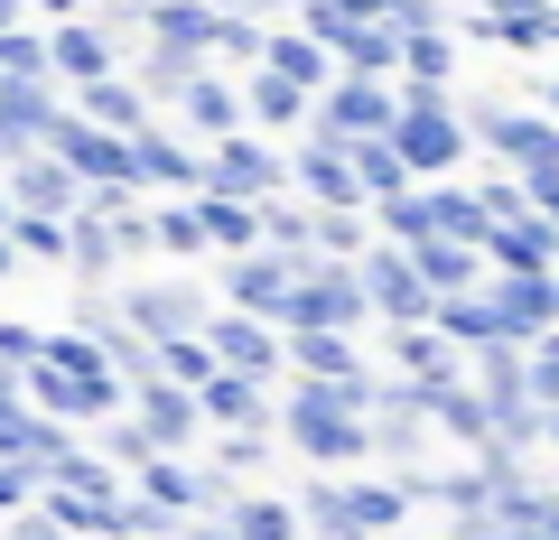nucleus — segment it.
<instances>
[{
    "instance_id": "b1692460",
    "label": "nucleus",
    "mask_w": 559,
    "mask_h": 540,
    "mask_svg": "<svg viewBox=\"0 0 559 540\" xmlns=\"http://www.w3.org/2000/svg\"><path fill=\"white\" fill-rule=\"evenodd\" d=\"M457 65H466L457 28H419V38H401V75L392 84H439V94H457Z\"/></svg>"
},
{
    "instance_id": "37998d69",
    "label": "nucleus",
    "mask_w": 559,
    "mask_h": 540,
    "mask_svg": "<svg viewBox=\"0 0 559 540\" xmlns=\"http://www.w3.org/2000/svg\"><path fill=\"white\" fill-rule=\"evenodd\" d=\"M205 10H215V20H261V28L289 20V0H205Z\"/></svg>"
},
{
    "instance_id": "ea45409f",
    "label": "nucleus",
    "mask_w": 559,
    "mask_h": 540,
    "mask_svg": "<svg viewBox=\"0 0 559 540\" xmlns=\"http://www.w3.org/2000/svg\"><path fill=\"white\" fill-rule=\"evenodd\" d=\"M522 400H559V355L550 345H522Z\"/></svg>"
},
{
    "instance_id": "5701e85b",
    "label": "nucleus",
    "mask_w": 559,
    "mask_h": 540,
    "mask_svg": "<svg viewBox=\"0 0 559 540\" xmlns=\"http://www.w3.org/2000/svg\"><path fill=\"white\" fill-rule=\"evenodd\" d=\"M326 65H336V75H364V84H392L401 75V38L392 28H336V38H326Z\"/></svg>"
},
{
    "instance_id": "39448f33",
    "label": "nucleus",
    "mask_w": 559,
    "mask_h": 540,
    "mask_svg": "<svg viewBox=\"0 0 559 540\" xmlns=\"http://www.w3.org/2000/svg\"><path fill=\"white\" fill-rule=\"evenodd\" d=\"M308 141H382L392 131V84H364V75H326V94H308V121H299Z\"/></svg>"
},
{
    "instance_id": "6ab92c4d",
    "label": "nucleus",
    "mask_w": 559,
    "mask_h": 540,
    "mask_svg": "<svg viewBox=\"0 0 559 540\" xmlns=\"http://www.w3.org/2000/svg\"><path fill=\"white\" fill-rule=\"evenodd\" d=\"M252 75H280V84H299V94H326V47L308 38V28H289V20H271L261 28V57H252Z\"/></svg>"
},
{
    "instance_id": "f704fd0d",
    "label": "nucleus",
    "mask_w": 559,
    "mask_h": 540,
    "mask_svg": "<svg viewBox=\"0 0 559 540\" xmlns=\"http://www.w3.org/2000/svg\"><path fill=\"white\" fill-rule=\"evenodd\" d=\"M0 242H10V261H66V224H38V215H10Z\"/></svg>"
},
{
    "instance_id": "c85d7f7f",
    "label": "nucleus",
    "mask_w": 559,
    "mask_h": 540,
    "mask_svg": "<svg viewBox=\"0 0 559 540\" xmlns=\"http://www.w3.org/2000/svg\"><path fill=\"white\" fill-rule=\"evenodd\" d=\"M197 429V400L178 382H140V439H187Z\"/></svg>"
},
{
    "instance_id": "473e14b6",
    "label": "nucleus",
    "mask_w": 559,
    "mask_h": 540,
    "mask_svg": "<svg viewBox=\"0 0 559 540\" xmlns=\"http://www.w3.org/2000/svg\"><path fill=\"white\" fill-rule=\"evenodd\" d=\"M289 355H299L308 382H364V373H355V345H345V336H289Z\"/></svg>"
},
{
    "instance_id": "2f4dec72",
    "label": "nucleus",
    "mask_w": 559,
    "mask_h": 540,
    "mask_svg": "<svg viewBox=\"0 0 559 540\" xmlns=\"http://www.w3.org/2000/svg\"><path fill=\"white\" fill-rule=\"evenodd\" d=\"M0 84H47V38H38V20L0 28Z\"/></svg>"
},
{
    "instance_id": "7ed1b4c3",
    "label": "nucleus",
    "mask_w": 559,
    "mask_h": 540,
    "mask_svg": "<svg viewBox=\"0 0 559 540\" xmlns=\"http://www.w3.org/2000/svg\"><path fill=\"white\" fill-rule=\"evenodd\" d=\"M289 336H345L364 326V289H355V261H299L289 280V308H280Z\"/></svg>"
},
{
    "instance_id": "f257e3e1",
    "label": "nucleus",
    "mask_w": 559,
    "mask_h": 540,
    "mask_svg": "<svg viewBox=\"0 0 559 540\" xmlns=\"http://www.w3.org/2000/svg\"><path fill=\"white\" fill-rule=\"evenodd\" d=\"M457 121H466V149H485L503 178L559 159V121L540 112V103H457Z\"/></svg>"
},
{
    "instance_id": "6e6552de",
    "label": "nucleus",
    "mask_w": 559,
    "mask_h": 540,
    "mask_svg": "<svg viewBox=\"0 0 559 540\" xmlns=\"http://www.w3.org/2000/svg\"><path fill=\"white\" fill-rule=\"evenodd\" d=\"M280 196H299L308 215H355V205H364V196H355V168H345V149H336V141H308V131L280 149Z\"/></svg>"
},
{
    "instance_id": "9b49d317",
    "label": "nucleus",
    "mask_w": 559,
    "mask_h": 540,
    "mask_svg": "<svg viewBox=\"0 0 559 540\" xmlns=\"http://www.w3.org/2000/svg\"><path fill=\"white\" fill-rule=\"evenodd\" d=\"M289 280H299V261H289V252H234V261H224V317H261L280 336Z\"/></svg>"
},
{
    "instance_id": "f03ea898",
    "label": "nucleus",
    "mask_w": 559,
    "mask_h": 540,
    "mask_svg": "<svg viewBox=\"0 0 559 540\" xmlns=\"http://www.w3.org/2000/svg\"><path fill=\"white\" fill-rule=\"evenodd\" d=\"M382 141H392V159H401V178H411V187L466 178V159H476V149H466L457 103H448V112H392V131H382Z\"/></svg>"
},
{
    "instance_id": "4c0bfd02",
    "label": "nucleus",
    "mask_w": 559,
    "mask_h": 540,
    "mask_svg": "<svg viewBox=\"0 0 559 540\" xmlns=\"http://www.w3.org/2000/svg\"><path fill=\"white\" fill-rule=\"evenodd\" d=\"M197 392H205V410H215V420H252V410H261V382H242V373H205Z\"/></svg>"
},
{
    "instance_id": "393cba45",
    "label": "nucleus",
    "mask_w": 559,
    "mask_h": 540,
    "mask_svg": "<svg viewBox=\"0 0 559 540\" xmlns=\"http://www.w3.org/2000/svg\"><path fill=\"white\" fill-rule=\"evenodd\" d=\"M419 215H429V242H466V252L485 242V215H476V196H466V178L419 187Z\"/></svg>"
},
{
    "instance_id": "f3484780",
    "label": "nucleus",
    "mask_w": 559,
    "mask_h": 540,
    "mask_svg": "<svg viewBox=\"0 0 559 540\" xmlns=\"http://www.w3.org/2000/svg\"><path fill=\"white\" fill-rule=\"evenodd\" d=\"M197 345H205V363H215V373H242V382H261V373L280 363V336H271L261 317H205Z\"/></svg>"
},
{
    "instance_id": "9d476101",
    "label": "nucleus",
    "mask_w": 559,
    "mask_h": 540,
    "mask_svg": "<svg viewBox=\"0 0 559 540\" xmlns=\"http://www.w3.org/2000/svg\"><path fill=\"white\" fill-rule=\"evenodd\" d=\"M476 299H485V317H495V336H503V345H550V317H559V280H550V271L485 280Z\"/></svg>"
},
{
    "instance_id": "a19ab883",
    "label": "nucleus",
    "mask_w": 559,
    "mask_h": 540,
    "mask_svg": "<svg viewBox=\"0 0 559 540\" xmlns=\"http://www.w3.org/2000/svg\"><path fill=\"white\" fill-rule=\"evenodd\" d=\"M159 373H168V382H205L215 363H205V345H197V336H178V345H159Z\"/></svg>"
},
{
    "instance_id": "423d86ee",
    "label": "nucleus",
    "mask_w": 559,
    "mask_h": 540,
    "mask_svg": "<svg viewBox=\"0 0 559 540\" xmlns=\"http://www.w3.org/2000/svg\"><path fill=\"white\" fill-rule=\"evenodd\" d=\"M38 149L84 187V196H131V141H112V131H94V121L57 112V131H47Z\"/></svg>"
},
{
    "instance_id": "bb28decb",
    "label": "nucleus",
    "mask_w": 559,
    "mask_h": 540,
    "mask_svg": "<svg viewBox=\"0 0 559 540\" xmlns=\"http://www.w3.org/2000/svg\"><path fill=\"white\" fill-rule=\"evenodd\" d=\"M392 363H401V373H419V392L457 382V345H448L439 326H392Z\"/></svg>"
},
{
    "instance_id": "4468645a",
    "label": "nucleus",
    "mask_w": 559,
    "mask_h": 540,
    "mask_svg": "<svg viewBox=\"0 0 559 540\" xmlns=\"http://www.w3.org/2000/svg\"><path fill=\"white\" fill-rule=\"evenodd\" d=\"M38 38H47V84H57V94H84V84L121 75V47L103 38L94 20H47Z\"/></svg>"
},
{
    "instance_id": "a878e982",
    "label": "nucleus",
    "mask_w": 559,
    "mask_h": 540,
    "mask_svg": "<svg viewBox=\"0 0 559 540\" xmlns=\"http://www.w3.org/2000/svg\"><path fill=\"white\" fill-rule=\"evenodd\" d=\"M197 242H205L215 261L261 252V205H215V196H197Z\"/></svg>"
},
{
    "instance_id": "a211bd4d",
    "label": "nucleus",
    "mask_w": 559,
    "mask_h": 540,
    "mask_svg": "<svg viewBox=\"0 0 559 540\" xmlns=\"http://www.w3.org/2000/svg\"><path fill=\"white\" fill-rule=\"evenodd\" d=\"M140 47L205 65V57H215V10H205V0H150V20H140Z\"/></svg>"
},
{
    "instance_id": "c03bdc74",
    "label": "nucleus",
    "mask_w": 559,
    "mask_h": 540,
    "mask_svg": "<svg viewBox=\"0 0 559 540\" xmlns=\"http://www.w3.org/2000/svg\"><path fill=\"white\" fill-rule=\"evenodd\" d=\"M0 439H28V410H20V382L0 373Z\"/></svg>"
},
{
    "instance_id": "4be33fe9",
    "label": "nucleus",
    "mask_w": 559,
    "mask_h": 540,
    "mask_svg": "<svg viewBox=\"0 0 559 540\" xmlns=\"http://www.w3.org/2000/svg\"><path fill=\"white\" fill-rule=\"evenodd\" d=\"M66 112H75V121H94V131H112V141H140V131L159 121V112H150V103H140V94H131V84H121V75L84 84V94L66 103Z\"/></svg>"
},
{
    "instance_id": "f8f14e48",
    "label": "nucleus",
    "mask_w": 559,
    "mask_h": 540,
    "mask_svg": "<svg viewBox=\"0 0 559 540\" xmlns=\"http://www.w3.org/2000/svg\"><path fill=\"white\" fill-rule=\"evenodd\" d=\"M197 168H205V149L178 141L168 121H150V131L131 141V196H178V205H197Z\"/></svg>"
},
{
    "instance_id": "e433bc0d",
    "label": "nucleus",
    "mask_w": 559,
    "mask_h": 540,
    "mask_svg": "<svg viewBox=\"0 0 559 540\" xmlns=\"http://www.w3.org/2000/svg\"><path fill=\"white\" fill-rule=\"evenodd\" d=\"M84 20H94L103 38L131 57V47H140V20H150V0H84Z\"/></svg>"
},
{
    "instance_id": "20e7f679",
    "label": "nucleus",
    "mask_w": 559,
    "mask_h": 540,
    "mask_svg": "<svg viewBox=\"0 0 559 540\" xmlns=\"http://www.w3.org/2000/svg\"><path fill=\"white\" fill-rule=\"evenodd\" d=\"M121 336H140V345H178V336H197V326H205V289L197 280H178V271H159V280H131V289H121Z\"/></svg>"
},
{
    "instance_id": "7c9ffc66",
    "label": "nucleus",
    "mask_w": 559,
    "mask_h": 540,
    "mask_svg": "<svg viewBox=\"0 0 559 540\" xmlns=\"http://www.w3.org/2000/svg\"><path fill=\"white\" fill-rule=\"evenodd\" d=\"M150 252H159V261H197L205 252V242H197V205H178V196L150 205Z\"/></svg>"
},
{
    "instance_id": "79ce46f5",
    "label": "nucleus",
    "mask_w": 559,
    "mask_h": 540,
    "mask_svg": "<svg viewBox=\"0 0 559 540\" xmlns=\"http://www.w3.org/2000/svg\"><path fill=\"white\" fill-rule=\"evenodd\" d=\"M38 336H47V326H28V317H0V363H28V355H38Z\"/></svg>"
},
{
    "instance_id": "0eeeda50",
    "label": "nucleus",
    "mask_w": 559,
    "mask_h": 540,
    "mask_svg": "<svg viewBox=\"0 0 559 540\" xmlns=\"http://www.w3.org/2000/svg\"><path fill=\"white\" fill-rule=\"evenodd\" d=\"M197 196H215V205H271L280 196V149L252 141V131L215 141V149H205V168H197Z\"/></svg>"
},
{
    "instance_id": "2eb2a0df",
    "label": "nucleus",
    "mask_w": 559,
    "mask_h": 540,
    "mask_svg": "<svg viewBox=\"0 0 559 540\" xmlns=\"http://www.w3.org/2000/svg\"><path fill=\"white\" fill-rule=\"evenodd\" d=\"M0 205H10V215H38V224H66L84 205V187L66 178L57 159H47V149H28V159H10L0 168Z\"/></svg>"
},
{
    "instance_id": "ddd939ff",
    "label": "nucleus",
    "mask_w": 559,
    "mask_h": 540,
    "mask_svg": "<svg viewBox=\"0 0 559 540\" xmlns=\"http://www.w3.org/2000/svg\"><path fill=\"white\" fill-rule=\"evenodd\" d=\"M168 131H178V141H197V149L234 141V131H242V84L215 75V65H197V75H187V94L168 103Z\"/></svg>"
},
{
    "instance_id": "72a5a7b5",
    "label": "nucleus",
    "mask_w": 559,
    "mask_h": 540,
    "mask_svg": "<svg viewBox=\"0 0 559 540\" xmlns=\"http://www.w3.org/2000/svg\"><path fill=\"white\" fill-rule=\"evenodd\" d=\"M364 242H373L364 233V205L355 215H308V261H355Z\"/></svg>"
},
{
    "instance_id": "58836bf2",
    "label": "nucleus",
    "mask_w": 559,
    "mask_h": 540,
    "mask_svg": "<svg viewBox=\"0 0 559 540\" xmlns=\"http://www.w3.org/2000/svg\"><path fill=\"white\" fill-rule=\"evenodd\" d=\"M466 196H476L485 233H495V224H513V215H522V196H513V178H503V168H485V178H466Z\"/></svg>"
},
{
    "instance_id": "c756f323",
    "label": "nucleus",
    "mask_w": 559,
    "mask_h": 540,
    "mask_svg": "<svg viewBox=\"0 0 559 540\" xmlns=\"http://www.w3.org/2000/svg\"><path fill=\"white\" fill-rule=\"evenodd\" d=\"M345 168H355V196L364 205H382V196L411 187V178H401V159H392V141H355V149H345Z\"/></svg>"
},
{
    "instance_id": "412c9836",
    "label": "nucleus",
    "mask_w": 559,
    "mask_h": 540,
    "mask_svg": "<svg viewBox=\"0 0 559 540\" xmlns=\"http://www.w3.org/2000/svg\"><path fill=\"white\" fill-rule=\"evenodd\" d=\"M411 280L429 289V308L439 299H466V289H485V271H476V252H466V242H411Z\"/></svg>"
},
{
    "instance_id": "c9c22d12",
    "label": "nucleus",
    "mask_w": 559,
    "mask_h": 540,
    "mask_svg": "<svg viewBox=\"0 0 559 540\" xmlns=\"http://www.w3.org/2000/svg\"><path fill=\"white\" fill-rule=\"evenodd\" d=\"M252 57H261V20H215V75H252Z\"/></svg>"
},
{
    "instance_id": "dca6fc26",
    "label": "nucleus",
    "mask_w": 559,
    "mask_h": 540,
    "mask_svg": "<svg viewBox=\"0 0 559 540\" xmlns=\"http://www.w3.org/2000/svg\"><path fill=\"white\" fill-rule=\"evenodd\" d=\"M550 261H559V215H513L476 242L485 280H522V271H550Z\"/></svg>"
},
{
    "instance_id": "09e8293b",
    "label": "nucleus",
    "mask_w": 559,
    "mask_h": 540,
    "mask_svg": "<svg viewBox=\"0 0 559 540\" xmlns=\"http://www.w3.org/2000/svg\"><path fill=\"white\" fill-rule=\"evenodd\" d=\"M0 224H10V205H0Z\"/></svg>"
},
{
    "instance_id": "49530a36",
    "label": "nucleus",
    "mask_w": 559,
    "mask_h": 540,
    "mask_svg": "<svg viewBox=\"0 0 559 540\" xmlns=\"http://www.w3.org/2000/svg\"><path fill=\"white\" fill-rule=\"evenodd\" d=\"M28 20V0H0V28H20Z\"/></svg>"
},
{
    "instance_id": "1a4fd4ad",
    "label": "nucleus",
    "mask_w": 559,
    "mask_h": 540,
    "mask_svg": "<svg viewBox=\"0 0 559 540\" xmlns=\"http://www.w3.org/2000/svg\"><path fill=\"white\" fill-rule=\"evenodd\" d=\"M457 47H513V57H550L559 47V0H476V20H448Z\"/></svg>"
},
{
    "instance_id": "aec40b11",
    "label": "nucleus",
    "mask_w": 559,
    "mask_h": 540,
    "mask_svg": "<svg viewBox=\"0 0 559 540\" xmlns=\"http://www.w3.org/2000/svg\"><path fill=\"white\" fill-rule=\"evenodd\" d=\"M242 84V131H252V141H299V121H308V94L299 84H280V75H234Z\"/></svg>"
},
{
    "instance_id": "de8ad7c7",
    "label": "nucleus",
    "mask_w": 559,
    "mask_h": 540,
    "mask_svg": "<svg viewBox=\"0 0 559 540\" xmlns=\"http://www.w3.org/2000/svg\"><path fill=\"white\" fill-rule=\"evenodd\" d=\"M10 271H20V261H10V242H0V280H10Z\"/></svg>"
},
{
    "instance_id": "a18cd8bd",
    "label": "nucleus",
    "mask_w": 559,
    "mask_h": 540,
    "mask_svg": "<svg viewBox=\"0 0 559 540\" xmlns=\"http://www.w3.org/2000/svg\"><path fill=\"white\" fill-rule=\"evenodd\" d=\"M28 10H38V28L47 20H84V0H28Z\"/></svg>"
},
{
    "instance_id": "cd10ccee",
    "label": "nucleus",
    "mask_w": 559,
    "mask_h": 540,
    "mask_svg": "<svg viewBox=\"0 0 559 540\" xmlns=\"http://www.w3.org/2000/svg\"><path fill=\"white\" fill-rule=\"evenodd\" d=\"M28 392L47 400V410H112V373H38V363H28Z\"/></svg>"
}]
</instances>
